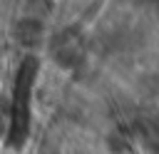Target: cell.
Wrapping results in <instances>:
<instances>
[{"instance_id": "1", "label": "cell", "mask_w": 159, "mask_h": 154, "mask_svg": "<svg viewBox=\"0 0 159 154\" xmlns=\"http://www.w3.org/2000/svg\"><path fill=\"white\" fill-rule=\"evenodd\" d=\"M15 40L25 47H35L40 45L42 40V22L40 20H32V17H25L15 25Z\"/></svg>"}]
</instances>
